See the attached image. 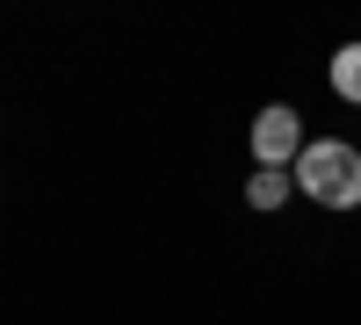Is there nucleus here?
Returning <instances> with one entry per match:
<instances>
[{"mask_svg": "<svg viewBox=\"0 0 361 325\" xmlns=\"http://www.w3.org/2000/svg\"><path fill=\"white\" fill-rule=\"evenodd\" d=\"M289 173H296V195H311L318 210H361V145L354 137H311Z\"/></svg>", "mask_w": 361, "mask_h": 325, "instance_id": "obj_1", "label": "nucleus"}, {"mask_svg": "<svg viewBox=\"0 0 361 325\" xmlns=\"http://www.w3.org/2000/svg\"><path fill=\"white\" fill-rule=\"evenodd\" d=\"M246 145H253V166H296L304 159V145H311V130H304V116H296L289 102H267L260 116H253V130H246Z\"/></svg>", "mask_w": 361, "mask_h": 325, "instance_id": "obj_2", "label": "nucleus"}, {"mask_svg": "<svg viewBox=\"0 0 361 325\" xmlns=\"http://www.w3.org/2000/svg\"><path fill=\"white\" fill-rule=\"evenodd\" d=\"M289 195H296V173H282V166H253L246 173V210L267 217V210H282Z\"/></svg>", "mask_w": 361, "mask_h": 325, "instance_id": "obj_3", "label": "nucleus"}, {"mask_svg": "<svg viewBox=\"0 0 361 325\" xmlns=\"http://www.w3.org/2000/svg\"><path fill=\"white\" fill-rule=\"evenodd\" d=\"M325 87H333L347 109H361V44H340L333 58H325Z\"/></svg>", "mask_w": 361, "mask_h": 325, "instance_id": "obj_4", "label": "nucleus"}]
</instances>
